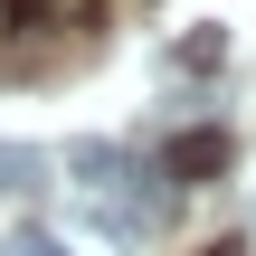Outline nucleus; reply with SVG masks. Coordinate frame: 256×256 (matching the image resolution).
I'll use <instances>...</instances> for the list:
<instances>
[{"label":"nucleus","instance_id":"2","mask_svg":"<svg viewBox=\"0 0 256 256\" xmlns=\"http://www.w3.org/2000/svg\"><path fill=\"white\" fill-rule=\"evenodd\" d=\"M218 162H228V133H218V124H200V133H180V142H171V162H162V180L180 190V180H209Z\"/></svg>","mask_w":256,"mask_h":256},{"label":"nucleus","instance_id":"6","mask_svg":"<svg viewBox=\"0 0 256 256\" xmlns=\"http://www.w3.org/2000/svg\"><path fill=\"white\" fill-rule=\"evenodd\" d=\"M19 19H66V10H86V0H10Z\"/></svg>","mask_w":256,"mask_h":256},{"label":"nucleus","instance_id":"5","mask_svg":"<svg viewBox=\"0 0 256 256\" xmlns=\"http://www.w3.org/2000/svg\"><path fill=\"white\" fill-rule=\"evenodd\" d=\"M0 256H66V238H48V228H10Z\"/></svg>","mask_w":256,"mask_h":256},{"label":"nucleus","instance_id":"3","mask_svg":"<svg viewBox=\"0 0 256 256\" xmlns=\"http://www.w3.org/2000/svg\"><path fill=\"white\" fill-rule=\"evenodd\" d=\"M28 190H48V152L38 142H0V200H28Z\"/></svg>","mask_w":256,"mask_h":256},{"label":"nucleus","instance_id":"4","mask_svg":"<svg viewBox=\"0 0 256 256\" xmlns=\"http://www.w3.org/2000/svg\"><path fill=\"white\" fill-rule=\"evenodd\" d=\"M218 57H228V28H180V48H171V66H190V76L218 66Z\"/></svg>","mask_w":256,"mask_h":256},{"label":"nucleus","instance_id":"7","mask_svg":"<svg viewBox=\"0 0 256 256\" xmlns=\"http://www.w3.org/2000/svg\"><path fill=\"white\" fill-rule=\"evenodd\" d=\"M209 256H228V247H209Z\"/></svg>","mask_w":256,"mask_h":256},{"label":"nucleus","instance_id":"1","mask_svg":"<svg viewBox=\"0 0 256 256\" xmlns=\"http://www.w3.org/2000/svg\"><path fill=\"white\" fill-rule=\"evenodd\" d=\"M48 171H66V180H76L86 200H104V190H114V180H124L133 162H124L114 142H66V162H48Z\"/></svg>","mask_w":256,"mask_h":256}]
</instances>
